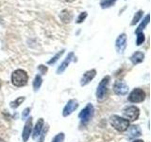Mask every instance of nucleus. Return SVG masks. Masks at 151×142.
<instances>
[{
  "mask_svg": "<svg viewBox=\"0 0 151 142\" xmlns=\"http://www.w3.org/2000/svg\"><path fill=\"white\" fill-rule=\"evenodd\" d=\"M87 17V12H81L79 14V16L78 18L77 19V23L78 24H80V23H82L84 20H85V18Z\"/></svg>",
  "mask_w": 151,
  "mask_h": 142,
  "instance_id": "393cba45",
  "label": "nucleus"
},
{
  "mask_svg": "<svg viewBox=\"0 0 151 142\" xmlns=\"http://www.w3.org/2000/svg\"><path fill=\"white\" fill-rule=\"evenodd\" d=\"M60 20L63 23L67 24L72 20L73 15H72V12H71L70 11H68V9H63V11L60 12Z\"/></svg>",
  "mask_w": 151,
  "mask_h": 142,
  "instance_id": "2eb2a0df",
  "label": "nucleus"
},
{
  "mask_svg": "<svg viewBox=\"0 0 151 142\" xmlns=\"http://www.w3.org/2000/svg\"><path fill=\"white\" fill-rule=\"evenodd\" d=\"M0 88H1V80H0Z\"/></svg>",
  "mask_w": 151,
  "mask_h": 142,
  "instance_id": "c756f323",
  "label": "nucleus"
},
{
  "mask_svg": "<svg viewBox=\"0 0 151 142\" xmlns=\"http://www.w3.org/2000/svg\"><path fill=\"white\" fill-rule=\"evenodd\" d=\"M64 53V50H61V51H60L59 52V53L58 54H57L55 57H53V58H52L50 61H48V63H47V64H55L56 63V62L57 61H58L59 60V58H60V57L61 56V55H63Z\"/></svg>",
  "mask_w": 151,
  "mask_h": 142,
  "instance_id": "5701e85b",
  "label": "nucleus"
},
{
  "mask_svg": "<svg viewBox=\"0 0 151 142\" xmlns=\"http://www.w3.org/2000/svg\"><path fill=\"white\" fill-rule=\"evenodd\" d=\"M149 23V14H147V15L145 16V18L144 19V21L141 23V25L137 28V30H135V33L137 34V33H139V32H143V30L146 27V25Z\"/></svg>",
  "mask_w": 151,
  "mask_h": 142,
  "instance_id": "f3484780",
  "label": "nucleus"
},
{
  "mask_svg": "<svg viewBox=\"0 0 151 142\" xmlns=\"http://www.w3.org/2000/svg\"><path fill=\"white\" fill-rule=\"evenodd\" d=\"M143 13H144L143 11H138V12H137L136 14L134 15V17H133V19H132V22L130 23V25L131 26L136 25V24L140 21V19L142 18V16H143Z\"/></svg>",
  "mask_w": 151,
  "mask_h": 142,
  "instance_id": "6ab92c4d",
  "label": "nucleus"
},
{
  "mask_svg": "<svg viewBox=\"0 0 151 142\" xmlns=\"http://www.w3.org/2000/svg\"><path fill=\"white\" fill-rule=\"evenodd\" d=\"M113 90L116 95H126L129 92V86L127 85L126 83L124 82H116L114 86H113Z\"/></svg>",
  "mask_w": 151,
  "mask_h": 142,
  "instance_id": "6e6552de",
  "label": "nucleus"
},
{
  "mask_svg": "<svg viewBox=\"0 0 151 142\" xmlns=\"http://www.w3.org/2000/svg\"><path fill=\"white\" fill-rule=\"evenodd\" d=\"M144 59H145V54L141 51H136L135 53H133V55L130 57V60L133 64H138L142 63V62L144 61Z\"/></svg>",
  "mask_w": 151,
  "mask_h": 142,
  "instance_id": "ddd939ff",
  "label": "nucleus"
},
{
  "mask_svg": "<svg viewBox=\"0 0 151 142\" xmlns=\"http://www.w3.org/2000/svg\"><path fill=\"white\" fill-rule=\"evenodd\" d=\"M93 111H94L93 106L91 103H89L88 105L79 113V118L81 120V121L83 123H87L90 120H91V117H93Z\"/></svg>",
  "mask_w": 151,
  "mask_h": 142,
  "instance_id": "39448f33",
  "label": "nucleus"
},
{
  "mask_svg": "<svg viewBox=\"0 0 151 142\" xmlns=\"http://www.w3.org/2000/svg\"><path fill=\"white\" fill-rule=\"evenodd\" d=\"M39 70H41L42 74H45V72L47 71V67H45L44 65H39Z\"/></svg>",
  "mask_w": 151,
  "mask_h": 142,
  "instance_id": "bb28decb",
  "label": "nucleus"
},
{
  "mask_svg": "<svg viewBox=\"0 0 151 142\" xmlns=\"http://www.w3.org/2000/svg\"><path fill=\"white\" fill-rule=\"evenodd\" d=\"M117 0H102L100 2V6L102 9H106V8H110L111 7L113 4H114Z\"/></svg>",
  "mask_w": 151,
  "mask_h": 142,
  "instance_id": "aec40b11",
  "label": "nucleus"
},
{
  "mask_svg": "<svg viewBox=\"0 0 151 142\" xmlns=\"http://www.w3.org/2000/svg\"><path fill=\"white\" fill-rule=\"evenodd\" d=\"M42 82V77H41L40 75H37L36 77H35V79H34V82H33V87H34V90H35V91H37V90L41 87Z\"/></svg>",
  "mask_w": 151,
  "mask_h": 142,
  "instance_id": "a211bd4d",
  "label": "nucleus"
},
{
  "mask_svg": "<svg viewBox=\"0 0 151 142\" xmlns=\"http://www.w3.org/2000/svg\"><path fill=\"white\" fill-rule=\"evenodd\" d=\"M27 80H28V76H27V72L22 69L15 70L12 75V84L15 85L17 87L25 86V85L27 83Z\"/></svg>",
  "mask_w": 151,
  "mask_h": 142,
  "instance_id": "f257e3e1",
  "label": "nucleus"
},
{
  "mask_svg": "<svg viewBox=\"0 0 151 142\" xmlns=\"http://www.w3.org/2000/svg\"><path fill=\"white\" fill-rule=\"evenodd\" d=\"M25 101V98L24 97H20V98H18V99H16L15 101H12V102H11V106L12 107V108H17L20 104Z\"/></svg>",
  "mask_w": 151,
  "mask_h": 142,
  "instance_id": "412c9836",
  "label": "nucleus"
},
{
  "mask_svg": "<svg viewBox=\"0 0 151 142\" xmlns=\"http://www.w3.org/2000/svg\"><path fill=\"white\" fill-rule=\"evenodd\" d=\"M96 69H92V70L87 71V72H85V74L82 76L81 80H80V84H81L82 86L88 84L94 77H96Z\"/></svg>",
  "mask_w": 151,
  "mask_h": 142,
  "instance_id": "9b49d317",
  "label": "nucleus"
},
{
  "mask_svg": "<svg viewBox=\"0 0 151 142\" xmlns=\"http://www.w3.org/2000/svg\"><path fill=\"white\" fill-rule=\"evenodd\" d=\"M111 124L118 132H125L129 127V121L121 117L113 116L111 117Z\"/></svg>",
  "mask_w": 151,
  "mask_h": 142,
  "instance_id": "f03ea898",
  "label": "nucleus"
},
{
  "mask_svg": "<svg viewBox=\"0 0 151 142\" xmlns=\"http://www.w3.org/2000/svg\"><path fill=\"white\" fill-rule=\"evenodd\" d=\"M133 142H144V140H141V139H139V140H135V141H133Z\"/></svg>",
  "mask_w": 151,
  "mask_h": 142,
  "instance_id": "cd10ccee",
  "label": "nucleus"
},
{
  "mask_svg": "<svg viewBox=\"0 0 151 142\" xmlns=\"http://www.w3.org/2000/svg\"><path fill=\"white\" fill-rule=\"evenodd\" d=\"M129 136L130 137V138H133V137H137V136H140L142 135V133H141V130H140V128L138 126H131L129 128Z\"/></svg>",
  "mask_w": 151,
  "mask_h": 142,
  "instance_id": "dca6fc26",
  "label": "nucleus"
},
{
  "mask_svg": "<svg viewBox=\"0 0 151 142\" xmlns=\"http://www.w3.org/2000/svg\"><path fill=\"white\" fill-rule=\"evenodd\" d=\"M31 130H32V118L30 117V118H28V120H27L25 127H24V130H23L22 137H23V141L24 142H27L28 140V138H29Z\"/></svg>",
  "mask_w": 151,
  "mask_h": 142,
  "instance_id": "9d476101",
  "label": "nucleus"
},
{
  "mask_svg": "<svg viewBox=\"0 0 151 142\" xmlns=\"http://www.w3.org/2000/svg\"><path fill=\"white\" fill-rule=\"evenodd\" d=\"M115 46L116 50L118 51V53H123L127 46V35L125 33H122L119 37L117 38V40L115 42Z\"/></svg>",
  "mask_w": 151,
  "mask_h": 142,
  "instance_id": "0eeeda50",
  "label": "nucleus"
},
{
  "mask_svg": "<svg viewBox=\"0 0 151 142\" xmlns=\"http://www.w3.org/2000/svg\"><path fill=\"white\" fill-rule=\"evenodd\" d=\"M124 115L127 118H129V120L134 121L139 117L140 110H139V108H137L136 106H129V107L125 109Z\"/></svg>",
  "mask_w": 151,
  "mask_h": 142,
  "instance_id": "423d86ee",
  "label": "nucleus"
},
{
  "mask_svg": "<svg viewBox=\"0 0 151 142\" xmlns=\"http://www.w3.org/2000/svg\"><path fill=\"white\" fill-rule=\"evenodd\" d=\"M29 112H30V109H29V108H26L25 110H24V112H23L22 117H23V118H26V117L28 116V114H29Z\"/></svg>",
  "mask_w": 151,
  "mask_h": 142,
  "instance_id": "a878e982",
  "label": "nucleus"
},
{
  "mask_svg": "<svg viewBox=\"0 0 151 142\" xmlns=\"http://www.w3.org/2000/svg\"><path fill=\"white\" fill-rule=\"evenodd\" d=\"M145 99V93L141 88H136L129 96V101L130 102H142Z\"/></svg>",
  "mask_w": 151,
  "mask_h": 142,
  "instance_id": "20e7f679",
  "label": "nucleus"
},
{
  "mask_svg": "<svg viewBox=\"0 0 151 142\" xmlns=\"http://www.w3.org/2000/svg\"><path fill=\"white\" fill-rule=\"evenodd\" d=\"M42 127H44V120L40 118V120H38L34 128V131H33V138H36L37 136H39L41 135Z\"/></svg>",
  "mask_w": 151,
  "mask_h": 142,
  "instance_id": "4468645a",
  "label": "nucleus"
},
{
  "mask_svg": "<svg viewBox=\"0 0 151 142\" xmlns=\"http://www.w3.org/2000/svg\"><path fill=\"white\" fill-rule=\"evenodd\" d=\"M137 35L138 36H137L136 44L137 46H140L145 42V34H144V32H139V33H137Z\"/></svg>",
  "mask_w": 151,
  "mask_h": 142,
  "instance_id": "4be33fe9",
  "label": "nucleus"
},
{
  "mask_svg": "<svg viewBox=\"0 0 151 142\" xmlns=\"http://www.w3.org/2000/svg\"><path fill=\"white\" fill-rule=\"evenodd\" d=\"M65 1H67V2H73V1H75V0H65Z\"/></svg>",
  "mask_w": 151,
  "mask_h": 142,
  "instance_id": "c85d7f7f",
  "label": "nucleus"
},
{
  "mask_svg": "<svg viewBox=\"0 0 151 142\" xmlns=\"http://www.w3.org/2000/svg\"><path fill=\"white\" fill-rule=\"evenodd\" d=\"M109 82H110V76H106L105 78H103L100 83L98 84V87L96 90V97L99 101H102V99H105Z\"/></svg>",
  "mask_w": 151,
  "mask_h": 142,
  "instance_id": "7ed1b4c3",
  "label": "nucleus"
},
{
  "mask_svg": "<svg viewBox=\"0 0 151 142\" xmlns=\"http://www.w3.org/2000/svg\"><path fill=\"white\" fill-rule=\"evenodd\" d=\"M63 139H64V134H63V133H60V134L57 135L54 137L53 140H52V142H63Z\"/></svg>",
  "mask_w": 151,
  "mask_h": 142,
  "instance_id": "b1692460",
  "label": "nucleus"
},
{
  "mask_svg": "<svg viewBox=\"0 0 151 142\" xmlns=\"http://www.w3.org/2000/svg\"><path fill=\"white\" fill-rule=\"evenodd\" d=\"M78 107V102L75 101V99H71V101H68V103L66 104L64 109H63V115L64 117H67L69 115H71L76 109Z\"/></svg>",
  "mask_w": 151,
  "mask_h": 142,
  "instance_id": "1a4fd4ad",
  "label": "nucleus"
},
{
  "mask_svg": "<svg viewBox=\"0 0 151 142\" xmlns=\"http://www.w3.org/2000/svg\"><path fill=\"white\" fill-rule=\"evenodd\" d=\"M73 57H74V53H73V52H70V53L68 54V56L66 57V59L64 60L63 63L59 66V68H58V69H57V73H58V74H61V73H63V71H64L66 68H67V66H68L69 64L71 63V61H72Z\"/></svg>",
  "mask_w": 151,
  "mask_h": 142,
  "instance_id": "f8f14e48",
  "label": "nucleus"
}]
</instances>
